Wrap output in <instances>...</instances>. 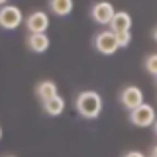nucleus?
<instances>
[{
    "instance_id": "f257e3e1",
    "label": "nucleus",
    "mask_w": 157,
    "mask_h": 157,
    "mask_svg": "<svg viewBox=\"0 0 157 157\" xmlns=\"http://www.w3.org/2000/svg\"><path fill=\"white\" fill-rule=\"evenodd\" d=\"M75 108L82 118L94 120L102 112V96L94 90H85V92H81L78 98L75 100Z\"/></svg>"
},
{
    "instance_id": "f03ea898",
    "label": "nucleus",
    "mask_w": 157,
    "mask_h": 157,
    "mask_svg": "<svg viewBox=\"0 0 157 157\" xmlns=\"http://www.w3.org/2000/svg\"><path fill=\"white\" fill-rule=\"evenodd\" d=\"M24 22V14L18 6H12V4H6V6L0 8V26L4 29H16L22 26Z\"/></svg>"
},
{
    "instance_id": "7ed1b4c3",
    "label": "nucleus",
    "mask_w": 157,
    "mask_h": 157,
    "mask_svg": "<svg viewBox=\"0 0 157 157\" xmlns=\"http://www.w3.org/2000/svg\"><path fill=\"white\" fill-rule=\"evenodd\" d=\"M130 122L137 128H147V126H153L157 122L155 116V108L151 104H144L140 108H136L134 112H130Z\"/></svg>"
},
{
    "instance_id": "20e7f679",
    "label": "nucleus",
    "mask_w": 157,
    "mask_h": 157,
    "mask_svg": "<svg viewBox=\"0 0 157 157\" xmlns=\"http://www.w3.org/2000/svg\"><path fill=\"white\" fill-rule=\"evenodd\" d=\"M94 47L102 53V55H112V53H116L118 49H120V45H118V37H116V33L112 32V29L98 33V36L94 37Z\"/></svg>"
},
{
    "instance_id": "39448f33",
    "label": "nucleus",
    "mask_w": 157,
    "mask_h": 157,
    "mask_svg": "<svg viewBox=\"0 0 157 157\" xmlns=\"http://www.w3.org/2000/svg\"><path fill=\"white\" fill-rule=\"evenodd\" d=\"M120 100H122V104H124L130 112H134L136 108H140V106L145 104V102H144V92H141V88L136 86V85L126 86L124 90H122V94H120Z\"/></svg>"
},
{
    "instance_id": "423d86ee",
    "label": "nucleus",
    "mask_w": 157,
    "mask_h": 157,
    "mask_svg": "<svg viewBox=\"0 0 157 157\" xmlns=\"http://www.w3.org/2000/svg\"><path fill=\"white\" fill-rule=\"evenodd\" d=\"M90 14H92V20H94L96 24L108 26V24H112V20H114L116 10H114V6H112L110 2H96L94 6H92Z\"/></svg>"
},
{
    "instance_id": "0eeeda50",
    "label": "nucleus",
    "mask_w": 157,
    "mask_h": 157,
    "mask_svg": "<svg viewBox=\"0 0 157 157\" xmlns=\"http://www.w3.org/2000/svg\"><path fill=\"white\" fill-rule=\"evenodd\" d=\"M26 28L32 33H45L49 28V16L43 10H36L26 18Z\"/></svg>"
},
{
    "instance_id": "6e6552de",
    "label": "nucleus",
    "mask_w": 157,
    "mask_h": 157,
    "mask_svg": "<svg viewBox=\"0 0 157 157\" xmlns=\"http://www.w3.org/2000/svg\"><path fill=\"white\" fill-rule=\"evenodd\" d=\"M132 28V16L126 12V10H120V12H116L114 20H112L110 24V29L114 33H120V32H130Z\"/></svg>"
},
{
    "instance_id": "1a4fd4ad",
    "label": "nucleus",
    "mask_w": 157,
    "mask_h": 157,
    "mask_svg": "<svg viewBox=\"0 0 157 157\" xmlns=\"http://www.w3.org/2000/svg\"><path fill=\"white\" fill-rule=\"evenodd\" d=\"M36 94L41 102H47V100H51V98L57 96V85L53 81H41L36 86Z\"/></svg>"
},
{
    "instance_id": "9d476101",
    "label": "nucleus",
    "mask_w": 157,
    "mask_h": 157,
    "mask_svg": "<svg viewBox=\"0 0 157 157\" xmlns=\"http://www.w3.org/2000/svg\"><path fill=\"white\" fill-rule=\"evenodd\" d=\"M28 45H29L32 51L43 53V51H47V47H49V37L45 36V33H29Z\"/></svg>"
},
{
    "instance_id": "9b49d317",
    "label": "nucleus",
    "mask_w": 157,
    "mask_h": 157,
    "mask_svg": "<svg viewBox=\"0 0 157 157\" xmlns=\"http://www.w3.org/2000/svg\"><path fill=\"white\" fill-rule=\"evenodd\" d=\"M49 10L55 16H69L73 12V0H51L49 2Z\"/></svg>"
},
{
    "instance_id": "f8f14e48",
    "label": "nucleus",
    "mask_w": 157,
    "mask_h": 157,
    "mask_svg": "<svg viewBox=\"0 0 157 157\" xmlns=\"http://www.w3.org/2000/svg\"><path fill=\"white\" fill-rule=\"evenodd\" d=\"M43 110H45L49 116H59V114H63V110H65V100H63V96L57 94L55 98L43 102Z\"/></svg>"
},
{
    "instance_id": "ddd939ff",
    "label": "nucleus",
    "mask_w": 157,
    "mask_h": 157,
    "mask_svg": "<svg viewBox=\"0 0 157 157\" xmlns=\"http://www.w3.org/2000/svg\"><path fill=\"white\" fill-rule=\"evenodd\" d=\"M145 71L149 73V75L157 77V53H149V55L145 57Z\"/></svg>"
},
{
    "instance_id": "4468645a",
    "label": "nucleus",
    "mask_w": 157,
    "mask_h": 157,
    "mask_svg": "<svg viewBox=\"0 0 157 157\" xmlns=\"http://www.w3.org/2000/svg\"><path fill=\"white\" fill-rule=\"evenodd\" d=\"M116 37H118V45L120 47H128L132 41V32H120L116 33Z\"/></svg>"
},
{
    "instance_id": "2eb2a0df",
    "label": "nucleus",
    "mask_w": 157,
    "mask_h": 157,
    "mask_svg": "<svg viewBox=\"0 0 157 157\" xmlns=\"http://www.w3.org/2000/svg\"><path fill=\"white\" fill-rule=\"evenodd\" d=\"M124 157H145V155L141 153V151H136V149H134V151H128Z\"/></svg>"
},
{
    "instance_id": "dca6fc26",
    "label": "nucleus",
    "mask_w": 157,
    "mask_h": 157,
    "mask_svg": "<svg viewBox=\"0 0 157 157\" xmlns=\"http://www.w3.org/2000/svg\"><path fill=\"white\" fill-rule=\"evenodd\" d=\"M151 155H153V157H157V145L153 147V151H151Z\"/></svg>"
},
{
    "instance_id": "f3484780",
    "label": "nucleus",
    "mask_w": 157,
    "mask_h": 157,
    "mask_svg": "<svg viewBox=\"0 0 157 157\" xmlns=\"http://www.w3.org/2000/svg\"><path fill=\"white\" fill-rule=\"evenodd\" d=\"M153 39L157 41V28H155V32H153Z\"/></svg>"
},
{
    "instance_id": "a211bd4d",
    "label": "nucleus",
    "mask_w": 157,
    "mask_h": 157,
    "mask_svg": "<svg viewBox=\"0 0 157 157\" xmlns=\"http://www.w3.org/2000/svg\"><path fill=\"white\" fill-rule=\"evenodd\" d=\"M153 132H155V136H157V122L153 124Z\"/></svg>"
},
{
    "instance_id": "6ab92c4d",
    "label": "nucleus",
    "mask_w": 157,
    "mask_h": 157,
    "mask_svg": "<svg viewBox=\"0 0 157 157\" xmlns=\"http://www.w3.org/2000/svg\"><path fill=\"white\" fill-rule=\"evenodd\" d=\"M6 157H14V155H6Z\"/></svg>"
},
{
    "instance_id": "aec40b11",
    "label": "nucleus",
    "mask_w": 157,
    "mask_h": 157,
    "mask_svg": "<svg viewBox=\"0 0 157 157\" xmlns=\"http://www.w3.org/2000/svg\"><path fill=\"white\" fill-rule=\"evenodd\" d=\"M155 82H157V77H155Z\"/></svg>"
},
{
    "instance_id": "412c9836",
    "label": "nucleus",
    "mask_w": 157,
    "mask_h": 157,
    "mask_svg": "<svg viewBox=\"0 0 157 157\" xmlns=\"http://www.w3.org/2000/svg\"><path fill=\"white\" fill-rule=\"evenodd\" d=\"M149 157H153V155H149Z\"/></svg>"
}]
</instances>
